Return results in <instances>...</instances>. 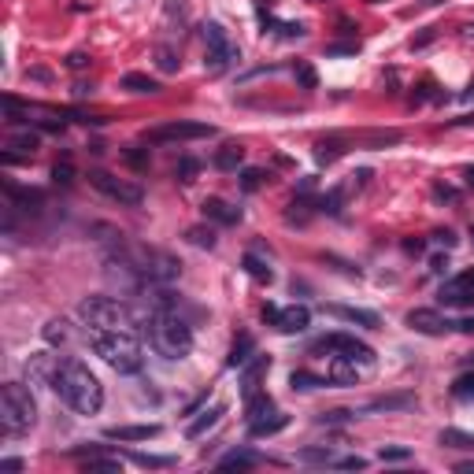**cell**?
I'll list each match as a JSON object with an SVG mask.
<instances>
[{"label": "cell", "mask_w": 474, "mask_h": 474, "mask_svg": "<svg viewBox=\"0 0 474 474\" xmlns=\"http://www.w3.org/2000/svg\"><path fill=\"white\" fill-rule=\"evenodd\" d=\"M52 393L78 415H97L100 404H104L100 378L89 371L82 360H74V356H63L60 360V371L52 378Z\"/></svg>", "instance_id": "obj_1"}, {"label": "cell", "mask_w": 474, "mask_h": 474, "mask_svg": "<svg viewBox=\"0 0 474 474\" xmlns=\"http://www.w3.org/2000/svg\"><path fill=\"white\" fill-rule=\"evenodd\" d=\"M144 334H149V345L160 352L163 360H186L193 352V326L182 319L178 311L149 308L144 311Z\"/></svg>", "instance_id": "obj_2"}, {"label": "cell", "mask_w": 474, "mask_h": 474, "mask_svg": "<svg viewBox=\"0 0 474 474\" xmlns=\"http://www.w3.org/2000/svg\"><path fill=\"white\" fill-rule=\"evenodd\" d=\"M78 319L89 330H115V334H141L144 330V315L115 297H86L78 304Z\"/></svg>", "instance_id": "obj_3"}, {"label": "cell", "mask_w": 474, "mask_h": 474, "mask_svg": "<svg viewBox=\"0 0 474 474\" xmlns=\"http://www.w3.org/2000/svg\"><path fill=\"white\" fill-rule=\"evenodd\" d=\"M86 330V341L104 363L118 374H137L144 363V348H141V334H115V330Z\"/></svg>", "instance_id": "obj_4"}, {"label": "cell", "mask_w": 474, "mask_h": 474, "mask_svg": "<svg viewBox=\"0 0 474 474\" xmlns=\"http://www.w3.org/2000/svg\"><path fill=\"white\" fill-rule=\"evenodd\" d=\"M34 423H37L34 393L22 381H8L4 393H0V426H4V438H22Z\"/></svg>", "instance_id": "obj_5"}, {"label": "cell", "mask_w": 474, "mask_h": 474, "mask_svg": "<svg viewBox=\"0 0 474 474\" xmlns=\"http://www.w3.org/2000/svg\"><path fill=\"white\" fill-rule=\"evenodd\" d=\"M201 37H204V71L208 74H222L241 60V52H237V45L230 41V34H226L222 22H204Z\"/></svg>", "instance_id": "obj_6"}, {"label": "cell", "mask_w": 474, "mask_h": 474, "mask_svg": "<svg viewBox=\"0 0 474 474\" xmlns=\"http://www.w3.org/2000/svg\"><path fill=\"white\" fill-rule=\"evenodd\" d=\"M311 352H330V356H345V360L360 363V367H374V348L367 345V341L352 337V334H341V330L319 337V341L311 345Z\"/></svg>", "instance_id": "obj_7"}, {"label": "cell", "mask_w": 474, "mask_h": 474, "mask_svg": "<svg viewBox=\"0 0 474 474\" xmlns=\"http://www.w3.org/2000/svg\"><path fill=\"white\" fill-rule=\"evenodd\" d=\"M89 182H93V189H100L104 196H111V201L126 204V208H137V204L144 201V189L137 186V182L115 178V175H108V170H93V175H89Z\"/></svg>", "instance_id": "obj_8"}, {"label": "cell", "mask_w": 474, "mask_h": 474, "mask_svg": "<svg viewBox=\"0 0 474 474\" xmlns=\"http://www.w3.org/2000/svg\"><path fill=\"white\" fill-rule=\"evenodd\" d=\"M201 137H215V126L212 123H193V118H178V123H167V126H156L149 130V141H201Z\"/></svg>", "instance_id": "obj_9"}, {"label": "cell", "mask_w": 474, "mask_h": 474, "mask_svg": "<svg viewBox=\"0 0 474 474\" xmlns=\"http://www.w3.org/2000/svg\"><path fill=\"white\" fill-rule=\"evenodd\" d=\"M438 300L445 308H470L474 304V271H463V274H456V278H449L441 285Z\"/></svg>", "instance_id": "obj_10"}, {"label": "cell", "mask_w": 474, "mask_h": 474, "mask_svg": "<svg viewBox=\"0 0 474 474\" xmlns=\"http://www.w3.org/2000/svg\"><path fill=\"white\" fill-rule=\"evenodd\" d=\"M407 326H412L415 334H426V337H441V334L456 330V323H449L441 311H433V308H415V311H407Z\"/></svg>", "instance_id": "obj_11"}, {"label": "cell", "mask_w": 474, "mask_h": 474, "mask_svg": "<svg viewBox=\"0 0 474 474\" xmlns=\"http://www.w3.org/2000/svg\"><path fill=\"white\" fill-rule=\"evenodd\" d=\"M60 360H63V356L34 352L30 360H26V378L37 381V386H48V389H52V378H56V371H60Z\"/></svg>", "instance_id": "obj_12"}, {"label": "cell", "mask_w": 474, "mask_h": 474, "mask_svg": "<svg viewBox=\"0 0 474 474\" xmlns=\"http://www.w3.org/2000/svg\"><path fill=\"white\" fill-rule=\"evenodd\" d=\"M226 415V404H212V407H204V412H196V419H189V426H186V438L189 441H201L208 430H215L219 426V419Z\"/></svg>", "instance_id": "obj_13"}, {"label": "cell", "mask_w": 474, "mask_h": 474, "mask_svg": "<svg viewBox=\"0 0 474 474\" xmlns=\"http://www.w3.org/2000/svg\"><path fill=\"white\" fill-rule=\"evenodd\" d=\"M201 212H204V219L219 222V226H237V222H241V208L226 204L222 196H208V201L201 204Z\"/></svg>", "instance_id": "obj_14"}, {"label": "cell", "mask_w": 474, "mask_h": 474, "mask_svg": "<svg viewBox=\"0 0 474 474\" xmlns=\"http://www.w3.org/2000/svg\"><path fill=\"white\" fill-rule=\"evenodd\" d=\"M274 326H278L282 334H304L311 326V311L304 304H293V308H282L278 319H274Z\"/></svg>", "instance_id": "obj_15"}, {"label": "cell", "mask_w": 474, "mask_h": 474, "mask_svg": "<svg viewBox=\"0 0 474 474\" xmlns=\"http://www.w3.org/2000/svg\"><path fill=\"white\" fill-rule=\"evenodd\" d=\"M326 315H334V319H345V323H356V326H367V330H378L381 319L374 311H367V308H345V304H326L323 308Z\"/></svg>", "instance_id": "obj_16"}, {"label": "cell", "mask_w": 474, "mask_h": 474, "mask_svg": "<svg viewBox=\"0 0 474 474\" xmlns=\"http://www.w3.org/2000/svg\"><path fill=\"white\" fill-rule=\"evenodd\" d=\"M104 438L108 441H152V438H160V426L156 423H149V426H111Z\"/></svg>", "instance_id": "obj_17"}, {"label": "cell", "mask_w": 474, "mask_h": 474, "mask_svg": "<svg viewBox=\"0 0 474 474\" xmlns=\"http://www.w3.org/2000/svg\"><path fill=\"white\" fill-rule=\"evenodd\" d=\"M245 415H248V423H259V419H271L274 415V400H271V393H248L245 397Z\"/></svg>", "instance_id": "obj_18"}, {"label": "cell", "mask_w": 474, "mask_h": 474, "mask_svg": "<svg viewBox=\"0 0 474 474\" xmlns=\"http://www.w3.org/2000/svg\"><path fill=\"white\" fill-rule=\"evenodd\" d=\"M330 386H356V363L345 356H330Z\"/></svg>", "instance_id": "obj_19"}, {"label": "cell", "mask_w": 474, "mask_h": 474, "mask_svg": "<svg viewBox=\"0 0 474 474\" xmlns=\"http://www.w3.org/2000/svg\"><path fill=\"white\" fill-rule=\"evenodd\" d=\"M267 367H271V360H267V356H256V360H248V363L241 367V386H245V397H248V393H256V389H259V374L267 371Z\"/></svg>", "instance_id": "obj_20"}, {"label": "cell", "mask_w": 474, "mask_h": 474, "mask_svg": "<svg viewBox=\"0 0 474 474\" xmlns=\"http://www.w3.org/2000/svg\"><path fill=\"white\" fill-rule=\"evenodd\" d=\"M241 267H245L248 278H256V282H263V285H271V282H274V271L267 267V259H259L256 252H245Z\"/></svg>", "instance_id": "obj_21"}, {"label": "cell", "mask_w": 474, "mask_h": 474, "mask_svg": "<svg viewBox=\"0 0 474 474\" xmlns=\"http://www.w3.org/2000/svg\"><path fill=\"white\" fill-rule=\"evenodd\" d=\"M123 89H130V93H137V97H152V93H160V82L149 74H137V71H130L123 78Z\"/></svg>", "instance_id": "obj_22"}, {"label": "cell", "mask_w": 474, "mask_h": 474, "mask_svg": "<svg viewBox=\"0 0 474 474\" xmlns=\"http://www.w3.org/2000/svg\"><path fill=\"white\" fill-rule=\"evenodd\" d=\"M259 463V456L256 452H248V449H233L219 459V470H245V467H256Z\"/></svg>", "instance_id": "obj_23"}, {"label": "cell", "mask_w": 474, "mask_h": 474, "mask_svg": "<svg viewBox=\"0 0 474 474\" xmlns=\"http://www.w3.org/2000/svg\"><path fill=\"white\" fill-rule=\"evenodd\" d=\"M252 352H256V345H252V337L248 334H241L233 341V348H230V356H226V367H237V371H241V367L252 360Z\"/></svg>", "instance_id": "obj_24"}, {"label": "cell", "mask_w": 474, "mask_h": 474, "mask_svg": "<svg viewBox=\"0 0 474 474\" xmlns=\"http://www.w3.org/2000/svg\"><path fill=\"white\" fill-rule=\"evenodd\" d=\"M407 407H415V397H407V393H404V397H381V400H371V404L363 407V415H367V412H407Z\"/></svg>", "instance_id": "obj_25"}, {"label": "cell", "mask_w": 474, "mask_h": 474, "mask_svg": "<svg viewBox=\"0 0 474 474\" xmlns=\"http://www.w3.org/2000/svg\"><path fill=\"white\" fill-rule=\"evenodd\" d=\"M289 386L293 389H300V393H308V389H323V386H330V378H323V374H311V371H293L289 374Z\"/></svg>", "instance_id": "obj_26"}, {"label": "cell", "mask_w": 474, "mask_h": 474, "mask_svg": "<svg viewBox=\"0 0 474 474\" xmlns=\"http://www.w3.org/2000/svg\"><path fill=\"white\" fill-rule=\"evenodd\" d=\"M285 423H289V419L274 412L271 419H259V423H248V433H252V438H271V433L285 430Z\"/></svg>", "instance_id": "obj_27"}, {"label": "cell", "mask_w": 474, "mask_h": 474, "mask_svg": "<svg viewBox=\"0 0 474 474\" xmlns=\"http://www.w3.org/2000/svg\"><path fill=\"white\" fill-rule=\"evenodd\" d=\"M130 459H134L137 467H149V470H167V467H175V456H156V452H130Z\"/></svg>", "instance_id": "obj_28"}, {"label": "cell", "mask_w": 474, "mask_h": 474, "mask_svg": "<svg viewBox=\"0 0 474 474\" xmlns=\"http://www.w3.org/2000/svg\"><path fill=\"white\" fill-rule=\"evenodd\" d=\"M441 445L445 449H474V433L449 426V430H441Z\"/></svg>", "instance_id": "obj_29"}, {"label": "cell", "mask_w": 474, "mask_h": 474, "mask_svg": "<svg viewBox=\"0 0 474 474\" xmlns=\"http://www.w3.org/2000/svg\"><path fill=\"white\" fill-rule=\"evenodd\" d=\"M241 160H245V149H237V144H226V149L215 152V167L219 170H237Z\"/></svg>", "instance_id": "obj_30"}, {"label": "cell", "mask_w": 474, "mask_h": 474, "mask_svg": "<svg viewBox=\"0 0 474 474\" xmlns=\"http://www.w3.org/2000/svg\"><path fill=\"white\" fill-rule=\"evenodd\" d=\"M41 337L48 341V345H63V341L71 337L67 319H48V323H45V330H41Z\"/></svg>", "instance_id": "obj_31"}, {"label": "cell", "mask_w": 474, "mask_h": 474, "mask_svg": "<svg viewBox=\"0 0 474 474\" xmlns=\"http://www.w3.org/2000/svg\"><path fill=\"white\" fill-rule=\"evenodd\" d=\"M186 241L196 248H215V230L212 226H189L186 230Z\"/></svg>", "instance_id": "obj_32"}, {"label": "cell", "mask_w": 474, "mask_h": 474, "mask_svg": "<svg viewBox=\"0 0 474 474\" xmlns=\"http://www.w3.org/2000/svg\"><path fill=\"white\" fill-rule=\"evenodd\" d=\"M86 470H100V474H123V459H104L100 452L86 459Z\"/></svg>", "instance_id": "obj_33"}, {"label": "cell", "mask_w": 474, "mask_h": 474, "mask_svg": "<svg viewBox=\"0 0 474 474\" xmlns=\"http://www.w3.org/2000/svg\"><path fill=\"white\" fill-rule=\"evenodd\" d=\"M297 459H300V463H334V449H326V445H323V449H300L297 452Z\"/></svg>", "instance_id": "obj_34"}, {"label": "cell", "mask_w": 474, "mask_h": 474, "mask_svg": "<svg viewBox=\"0 0 474 474\" xmlns=\"http://www.w3.org/2000/svg\"><path fill=\"white\" fill-rule=\"evenodd\" d=\"M178 56H175V48H167V45H160V48H156V67H160L163 74H175L178 71Z\"/></svg>", "instance_id": "obj_35"}, {"label": "cell", "mask_w": 474, "mask_h": 474, "mask_svg": "<svg viewBox=\"0 0 474 474\" xmlns=\"http://www.w3.org/2000/svg\"><path fill=\"white\" fill-rule=\"evenodd\" d=\"M452 397L456 400H474V371L470 374H459L452 381Z\"/></svg>", "instance_id": "obj_36"}, {"label": "cell", "mask_w": 474, "mask_h": 474, "mask_svg": "<svg viewBox=\"0 0 474 474\" xmlns=\"http://www.w3.org/2000/svg\"><path fill=\"white\" fill-rule=\"evenodd\" d=\"M263 178H267V175H263L259 167H245V170H241V189H245V193H256V189L263 186Z\"/></svg>", "instance_id": "obj_37"}, {"label": "cell", "mask_w": 474, "mask_h": 474, "mask_svg": "<svg viewBox=\"0 0 474 474\" xmlns=\"http://www.w3.org/2000/svg\"><path fill=\"white\" fill-rule=\"evenodd\" d=\"M337 156H341L337 141H319V144H315V160H319V163H330V160H337Z\"/></svg>", "instance_id": "obj_38"}, {"label": "cell", "mask_w": 474, "mask_h": 474, "mask_svg": "<svg viewBox=\"0 0 474 474\" xmlns=\"http://www.w3.org/2000/svg\"><path fill=\"white\" fill-rule=\"evenodd\" d=\"M11 149L34 152V149H37V134H30V130H19V134H15V137H11Z\"/></svg>", "instance_id": "obj_39"}, {"label": "cell", "mask_w": 474, "mask_h": 474, "mask_svg": "<svg viewBox=\"0 0 474 474\" xmlns=\"http://www.w3.org/2000/svg\"><path fill=\"white\" fill-rule=\"evenodd\" d=\"M196 170H201V163H196V160H189V156H182V160H178V167H175V175H178L182 182H193V175H196Z\"/></svg>", "instance_id": "obj_40"}, {"label": "cell", "mask_w": 474, "mask_h": 474, "mask_svg": "<svg viewBox=\"0 0 474 474\" xmlns=\"http://www.w3.org/2000/svg\"><path fill=\"white\" fill-rule=\"evenodd\" d=\"M52 182H56V186H71V182H74V170H71V163H67V160L52 167Z\"/></svg>", "instance_id": "obj_41"}, {"label": "cell", "mask_w": 474, "mask_h": 474, "mask_svg": "<svg viewBox=\"0 0 474 474\" xmlns=\"http://www.w3.org/2000/svg\"><path fill=\"white\" fill-rule=\"evenodd\" d=\"M167 19L186 22L189 19V4H186V0H167Z\"/></svg>", "instance_id": "obj_42"}, {"label": "cell", "mask_w": 474, "mask_h": 474, "mask_svg": "<svg viewBox=\"0 0 474 474\" xmlns=\"http://www.w3.org/2000/svg\"><path fill=\"white\" fill-rule=\"evenodd\" d=\"M407 456H412V449H378L381 463H404Z\"/></svg>", "instance_id": "obj_43"}, {"label": "cell", "mask_w": 474, "mask_h": 474, "mask_svg": "<svg viewBox=\"0 0 474 474\" xmlns=\"http://www.w3.org/2000/svg\"><path fill=\"white\" fill-rule=\"evenodd\" d=\"M334 467H341V470H363L367 459L363 456H341V459H334Z\"/></svg>", "instance_id": "obj_44"}, {"label": "cell", "mask_w": 474, "mask_h": 474, "mask_svg": "<svg viewBox=\"0 0 474 474\" xmlns=\"http://www.w3.org/2000/svg\"><path fill=\"white\" fill-rule=\"evenodd\" d=\"M297 82L304 89H315V86H319V78H315V71L308 67V63H300V67H297Z\"/></svg>", "instance_id": "obj_45"}, {"label": "cell", "mask_w": 474, "mask_h": 474, "mask_svg": "<svg viewBox=\"0 0 474 474\" xmlns=\"http://www.w3.org/2000/svg\"><path fill=\"white\" fill-rule=\"evenodd\" d=\"M360 52V41H352V45H330L326 48V56H356Z\"/></svg>", "instance_id": "obj_46"}, {"label": "cell", "mask_w": 474, "mask_h": 474, "mask_svg": "<svg viewBox=\"0 0 474 474\" xmlns=\"http://www.w3.org/2000/svg\"><path fill=\"white\" fill-rule=\"evenodd\" d=\"M352 415H356V412H323L319 423H348Z\"/></svg>", "instance_id": "obj_47"}, {"label": "cell", "mask_w": 474, "mask_h": 474, "mask_svg": "<svg viewBox=\"0 0 474 474\" xmlns=\"http://www.w3.org/2000/svg\"><path fill=\"white\" fill-rule=\"evenodd\" d=\"M86 63H89V56H86V52H71V56H67V67H71V71H82Z\"/></svg>", "instance_id": "obj_48"}, {"label": "cell", "mask_w": 474, "mask_h": 474, "mask_svg": "<svg viewBox=\"0 0 474 474\" xmlns=\"http://www.w3.org/2000/svg\"><path fill=\"white\" fill-rule=\"evenodd\" d=\"M26 463H22V459H0V470H4V474H19Z\"/></svg>", "instance_id": "obj_49"}, {"label": "cell", "mask_w": 474, "mask_h": 474, "mask_svg": "<svg viewBox=\"0 0 474 474\" xmlns=\"http://www.w3.org/2000/svg\"><path fill=\"white\" fill-rule=\"evenodd\" d=\"M433 241H441L445 248H452L456 245V233L452 230H438V233H433Z\"/></svg>", "instance_id": "obj_50"}, {"label": "cell", "mask_w": 474, "mask_h": 474, "mask_svg": "<svg viewBox=\"0 0 474 474\" xmlns=\"http://www.w3.org/2000/svg\"><path fill=\"white\" fill-rule=\"evenodd\" d=\"M445 267H449V256H433V259H430V271H433V274H441Z\"/></svg>", "instance_id": "obj_51"}, {"label": "cell", "mask_w": 474, "mask_h": 474, "mask_svg": "<svg viewBox=\"0 0 474 474\" xmlns=\"http://www.w3.org/2000/svg\"><path fill=\"white\" fill-rule=\"evenodd\" d=\"M278 311H282V308H274V304H263V319H267V323H274V319H278Z\"/></svg>", "instance_id": "obj_52"}, {"label": "cell", "mask_w": 474, "mask_h": 474, "mask_svg": "<svg viewBox=\"0 0 474 474\" xmlns=\"http://www.w3.org/2000/svg\"><path fill=\"white\" fill-rule=\"evenodd\" d=\"M456 330H463V334H474V319H463V323H456Z\"/></svg>", "instance_id": "obj_53"}, {"label": "cell", "mask_w": 474, "mask_h": 474, "mask_svg": "<svg viewBox=\"0 0 474 474\" xmlns=\"http://www.w3.org/2000/svg\"><path fill=\"white\" fill-rule=\"evenodd\" d=\"M456 470H463V474H474V459H463V463H456Z\"/></svg>", "instance_id": "obj_54"}, {"label": "cell", "mask_w": 474, "mask_h": 474, "mask_svg": "<svg viewBox=\"0 0 474 474\" xmlns=\"http://www.w3.org/2000/svg\"><path fill=\"white\" fill-rule=\"evenodd\" d=\"M463 178H467V186L474 189V167H467V170H463Z\"/></svg>", "instance_id": "obj_55"}, {"label": "cell", "mask_w": 474, "mask_h": 474, "mask_svg": "<svg viewBox=\"0 0 474 474\" xmlns=\"http://www.w3.org/2000/svg\"><path fill=\"white\" fill-rule=\"evenodd\" d=\"M474 37V26H463V41H470Z\"/></svg>", "instance_id": "obj_56"}]
</instances>
